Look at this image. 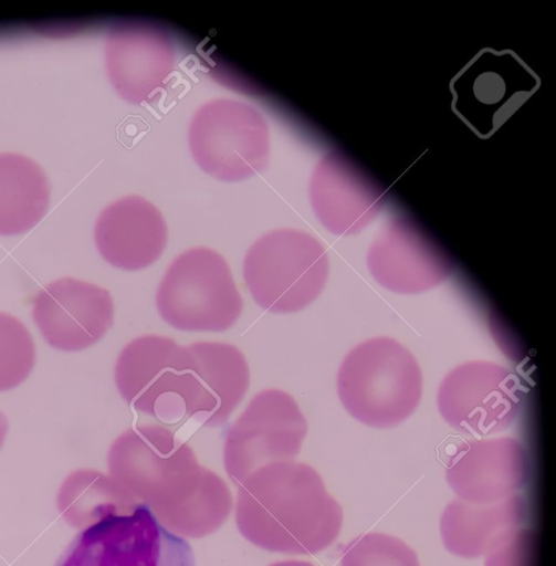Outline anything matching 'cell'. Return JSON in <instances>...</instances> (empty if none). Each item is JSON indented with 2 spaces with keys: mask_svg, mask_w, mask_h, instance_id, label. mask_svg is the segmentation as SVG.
I'll list each match as a JSON object with an SVG mask.
<instances>
[{
  "mask_svg": "<svg viewBox=\"0 0 556 566\" xmlns=\"http://www.w3.org/2000/svg\"><path fill=\"white\" fill-rule=\"evenodd\" d=\"M295 399L281 389L256 394L228 429L227 460L244 462L259 454H295L307 432Z\"/></svg>",
  "mask_w": 556,
  "mask_h": 566,
  "instance_id": "30bf717a",
  "label": "cell"
},
{
  "mask_svg": "<svg viewBox=\"0 0 556 566\" xmlns=\"http://www.w3.org/2000/svg\"><path fill=\"white\" fill-rule=\"evenodd\" d=\"M9 429V422L7 417L0 411V449L4 442V438L7 436Z\"/></svg>",
  "mask_w": 556,
  "mask_h": 566,
  "instance_id": "44dd1931",
  "label": "cell"
},
{
  "mask_svg": "<svg viewBox=\"0 0 556 566\" xmlns=\"http://www.w3.org/2000/svg\"><path fill=\"white\" fill-rule=\"evenodd\" d=\"M328 271L322 244L292 229L262 235L243 261V279L253 300L275 314L296 313L314 302L325 287Z\"/></svg>",
  "mask_w": 556,
  "mask_h": 566,
  "instance_id": "7a4b0ae2",
  "label": "cell"
},
{
  "mask_svg": "<svg viewBox=\"0 0 556 566\" xmlns=\"http://www.w3.org/2000/svg\"><path fill=\"white\" fill-rule=\"evenodd\" d=\"M189 143L193 158L209 175L241 180L266 166L269 137L260 114L249 105L218 99L193 116Z\"/></svg>",
  "mask_w": 556,
  "mask_h": 566,
  "instance_id": "8992f818",
  "label": "cell"
},
{
  "mask_svg": "<svg viewBox=\"0 0 556 566\" xmlns=\"http://www.w3.org/2000/svg\"><path fill=\"white\" fill-rule=\"evenodd\" d=\"M525 515L518 494L491 503L455 500L441 516V536L449 552L474 558L489 552L500 535L517 527Z\"/></svg>",
  "mask_w": 556,
  "mask_h": 566,
  "instance_id": "9a60e30c",
  "label": "cell"
},
{
  "mask_svg": "<svg viewBox=\"0 0 556 566\" xmlns=\"http://www.w3.org/2000/svg\"><path fill=\"white\" fill-rule=\"evenodd\" d=\"M336 387L343 407L354 419L370 428L389 429L417 409L423 379L409 349L391 337L379 336L346 354Z\"/></svg>",
  "mask_w": 556,
  "mask_h": 566,
  "instance_id": "6da1fadb",
  "label": "cell"
},
{
  "mask_svg": "<svg viewBox=\"0 0 556 566\" xmlns=\"http://www.w3.org/2000/svg\"><path fill=\"white\" fill-rule=\"evenodd\" d=\"M45 174L32 159L13 153L0 154V235L31 230L49 206Z\"/></svg>",
  "mask_w": 556,
  "mask_h": 566,
  "instance_id": "2e32d148",
  "label": "cell"
},
{
  "mask_svg": "<svg viewBox=\"0 0 556 566\" xmlns=\"http://www.w3.org/2000/svg\"><path fill=\"white\" fill-rule=\"evenodd\" d=\"M167 227L160 212L139 197L113 202L98 216L96 248L111 265L139 271L156 262L167 244Z\"/></svg>",
  "mask_w": 556,
  "mask_h": 566,
  "instance_id": "8fae6325",
  "label": "cell"
},
{
  "mask_svg": "<svg viewBox=\"0 0 556 566\" xmlns=\"http://www.w3.org/2000/svg\"><path fill=\"white\" fill-rule=\"evenodd\" d=\"M193 357L196 398L189 415L204 427L222 426L249 388V365L242 352L227 343L196 342Z\"/></svg>",
  "mask_w": 556,
  "mask_h": 566,
  "instance_id": "4fadbf2b",
  "label": "cell"
},
{
  "mask_svg": "<svg viewBox=\"0 0 556 566\" xmlns=\"http://www.w3.org/2000/svg\"><path fill=\"white\" fill-rule=\"evenodd\" d=\"M54 566H196V562L189 543L139 503L86 526Z\"/></svg>",
  "mask_w": 556,
  "mask_h": 566,
  "instance_id": "5b68a950",
  "label": "cell"
},
{
  "mask_svg": "<svg viewBox=\"0 0 556 566\" xmlns=\"http://www.w3.org/2000/svg\"><path fill=\"white\" fill-rule=\"evenodd\" d=\"M32 317L44 340L63 352L96 344L114 322L109 292L74 277H62L38 292Z\"/></svg>",
  "mask_w": 556,
  "mask_h": 566,
  "instance_id": "ba28073f",
  "label": "cell"
},
{
  "mask_svg": "<svg viewBox=\"0 0 556 566\" xmlns=\"http://www.w3.org/2000/svg\"><path fill=\"white\" fill-rule=\"evenodd\" d=\"M529 461L524 446L510 437L480 438L454 446L448 455L445 476L462 500L491 503L524 486Z\"/></svg>",
  "mask_w": 556,
  "mask_h": 566,
  "instance_id": "9c48e42d",
  "label": "cell"
},
{
  "mask_svg": "<svg viewBox=\"0 0 556 566\" xmlns=\"http://www.w3.org/2000/svg\"><path fill=\"white\" fill-rule=\"evenodd\" d=\"M161 318L185 332H224L240 317L243 300L224 258L198 247L179 254L156 294Z\"/></svg>",
  "mask_w": 556,
  "mask_h": 566,
  "instance_id": "3957f363",
  "label": "cell"
},
{
  "mask_svg": "<svg viewBox=\"0 0 556 566\" xmlns=\"http://www.w3.org/2000/svg\"><path fill=\"white\" fill-rule=\"evenodd\" d=\"M105 60L115 90L138 103L162 85L171 71L172 51L169 39L157 28L122 24L108 34Z\"/></svg>",
  "mask_w": 556,
  "mask_h": 566,
  "instance_id": "7c38bea8",
  "label": "cell"
},
{
  "mask_svg": "<svg viewBox=\"0 0 556 566\" xmlns=\"http://www.w3.org/2000/svg\"><path fill=\"white\" fill-rule=\"evenodd\" d=\"M487 553L485 566H534V534L524 528L508 530Z\"/></svg>",
  "mask_w": 556,
  "mask_h": 566,
  "instance_id": "ffe728a7",
  "label": "cell"
},
{
  "mask_svg": "<svg viewBox=\"0 0 556 566\" xmlns=\"http://www.w3.org/2000/svg\"><path fill=\"white\" fill-rule=\"evenodd\" d=\"M370 275L382 287L398 294L426 292L452 273L451 259L430 242L391 235L375 243L367 255Z\"/></svg>",
  "mask_w": 556,
  "mask_h": 566,
  "instance_id": "5bb4252c",
  "label": "cell"
},
{
  "mask_svg": "<svg viewBox=\"0 0 556 566\" xmlns=\"http://www.w3.org/2000/svg\"><path fill=\"white\" fill-rule=\"evenodd\" d=\"M35 346L17 317L0 312V392L23 382L33 369Z\"/></svg>",
  "mask_w": 556,
  "mask_h": 566,
  "instance_id": "ac0fdd59",
  "label": "cell"
},
{
  "mask_svg": "<svg viewBox=\"0 0 556 566\" xmlns=\"http://www.w3.org/2000/svg\"><path fill=\"white\" fill-rule=\"evenodd\" d=\"M112 483L99 472L77 470L70 473L57 492V509L73 527L93 524L105 515L119 511L105 495L112 494Z\"/></svg>",
  "mask_w": 556,
  "mask_h": 566,
  "instance_id": "e0dca14e",
  "label": "cell"
},
{
  "mask_svg": "<svg viewBox=\"0 0 556 566\" xmlns=\"http://www.w3.org/2000/svg\"><path fill=\"white\" fill-rule=\"evenodd\" d=\"M114 378L120 397L138 412L166 424L189 418L196 379L188 346L158 335L135 338L118 355Z\"/></svg>",
  "mask_w": 556,
  "mask_h": 566,
  "instance_id": "277c9868",
  "label": "cell"
},
{
  "mask_svg": "<svg viewBox=\"0 0 556 566\" xmlns=\"http://www.w3.org/2000/svg\"><path fill=\"white\" fill-rule=\"evenodd\" d=\"M344 548L340 566H420L406 543L386 534L359 535Z\"/></svg>",
  "mask_w": 556,
  "mask_h": 566,
  "instance_id": "d6986e66",
  "label": "cell"
},
{
  "mask_svg": "<svg viewBox=\"0 0 556 566\" xmlns=\"http://www.w3.org/2000/svg\"><path fill=\"white\" fill-rule=\"evenodd\" d=\"M522 387L507 368L490 360H470L451 369L437 391V407L453 429L473 436L505 430L517 417Z\"/></svg>",
  "mask_w": 556,
  "mask_h": 566,
  "instance_id": "52a82bcc",
  "label": "cell"
}]
</instances>
